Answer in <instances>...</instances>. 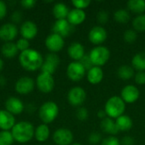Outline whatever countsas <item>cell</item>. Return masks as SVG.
Here are the masks:
<instances>
[{
	"label": "cell",
	"mask_w": 145,
	"mask_h": 145,
	"mask_svg": "<svg viewBox=\"0 0 145 145\" xmlns=\"http://www.w3.org/2000/svg\"><path fill=\"white\" fill-rule=\"evenodd\" d=\"M19 61L20 65L25 70L34 71L41 68L43 63V59L38 51L29 48L20 53L19 56Z\"/></svg>",
	"instance_id": "1"
},
{
	"label": "cell",
	"mask_w": 145,
	"mask_h": 145,
	"mask_svg": "<svg viewBox=\"0 0 145 145\" xmlns=\"http://www.w3.org/2000/svg\"><path fill=\"white\" fill-rule=\"evenodd\" d=\"M14 140L18 143L25 144L32 139L35 133L33 125L29 121H20L11 129Z\"/></svg>",
	"instance_id": "2"
},
{
	"label": "cell",
	"mask_w": 145,
	"mask_h": 145,
	"mask_svg": "<svg viewBox=\"0 0 145 145\" xmlns=\"http://www.w3.org/2000/svg\"><path fill=\"white\" fill-rule=\"evenodd\" d=\"M126 110V103L121 97L113 96L110 98L105 106V111L110 118H118L124 115Z\"/></svg>",
	"instance_id": "3"
},
{
	"label": "cell",
	"mask_w": 145,
	"mask_h": 145,
	"mask_svg": "<svg viewBox=\"0 0 145 145\" xmlns=\"http://www.w3.org/2000/svg\"><path fill=\"white\" fill-rule=\"evenodd\" d=\"M39 118L44 124L53 122L59 115V106L53 101L45 102L39 109Z\"/></svg>",
	"instance_id": "4"
},
{
	"label": "cell",
	"mask_w": 145,
	"mask_h": 145,
	"mask_svg": "<svg viewBox=\"0 0 145 145\" xmlns=\"http://www.w3.org/2000/svg\"><path fill=\"white\" fill-rule=\"evenodd\" d=\"M89 57L94 66L100 67L108 62L110 58V52L105 46H98L91 50Z\"/></svg>",
	"instance_id": "5"
},
{
	"label": "cell",
	"mask_w": 145,
	"mask_h": 145,
	"mask_svg": "<svg viewBox=\"0 0 145 145\" xmlns=\"http://www.w3.org/2000/svg\"><path fill=\"white\" fill-rule=\"evenodd\" d=\"M66 74L69 79L73 82L81 81L86 75V70L79 61L71 62L68 65Z\"/></svg>",
	"instance_id": "6"
},
{
	"label": "cell",
	"mask_w": 145,
	"mask_h": 145,
	"mask_svg": "<svg viewBox=\"0 0 145 145\" xmlns=\"http://www.w3.org/2000/svg\"><path fill=\"white\" fill-rule=\"evenodd\" d=\"M37 88L45 93H50L54 88V79L52 75L47 73H41L37 77Z\"/></svg>",
	"instance_id": "7"
},
{
	"label": "cell",
	"mask_w": 145,
	"mask_h": 145,
	"mask_svg": "<svg viewBox=\"0 0 145 145\" xmlns=\"http://www.w3.org/2000/svg\"><path fill=\"white\" fill-rule=\"evenodd\" d=\"M87 98V93L85 90L81 87L72 88L67 95L68 102L73 106H80L84 103Z\"/></svg>",
	"instance_id": "8"
},
{
	"label": "cell",
	"mask_w": 145,
	"mask_h": 145,
	"mask_svg": "<svg viewBox=\"0 0 145 145\" xmlns=\"http://www.w3.org/2000/svg\"><path fill=\"white\" fill-rule=\"evenodd\" d=\"M59 63H60V59L57 54L54 53L48 54L46 56L45 59L43 60V63L41 66V71L42 73L52 75L55 72Z\"/></svg>",
	"instance_id": "9"
},
{
	"label": "cell",
	"mask_w": 145,
	"mask_h": 145,
	"mask_svg": "<svg viewBox=\"0 0 145 145\" xmlns=\"http://www.w3.org/2000/svg\"><path fill=\"white\" fill-rule=\"evenodd\" d=\"M53 140L57 145H70L73 141V133L67 128H59L54 132Z\"/></svg>",
	"instance_id": "10"
},
{
	"label": "cell",
	"mask_w": 145,
	"mask_h": 145,
	"mask_svg": "<svg viewBox=\"0 0 145 145\" xmlns=\"http://www.w3.org/2000/svg\"><path fill=\"white\" fill-rule=\"evenodd\" d=\"M140 96V92L138 88L133 85L125 86L121 92V98L125 103L133 104L135 103Z\"/></svg>",
	"instance_id": "11"
},
{
	"label": "cell",
	"mask_w": 145,
	"mask_h": 145,
	"mask_svg": "<svg viewBox=\"0 0 145 145\" xmlns=\"http://www.w3.org/2000/svg\"><path fill=\"white\" fill-rule=\"evenodd\" d=\"M54 33L61 36L62 37H68L74 31V25L69 23L67 20H58L53 25L52 28Z\"/></svg>",
	"instance_id": "12"
},
{
	"label": "cell",
	"mask_w": 145,
	"mask_h": 145,
	"mask_svg": "<svg viewBox=\"0 0 145 145\" xmlns=\"http://www.w3.org/2000/svg\"><path fill=\"white\" fill-rule=\"evenodd\" d=\"M45 45L48 48V49L50 50L51 52L53 53L59 52L64 48L65 45L64 37H62L58 34L52 33L47 37L45 40Z\"/></svg>",
	"instance_id": "13"
},
{
	"label": "cell",
	"mask_w": 145,
	"mask_h": 145,
	"mask_svg": "<svg viewBox=\"0 0 145 145\" xmlns=\"http://www.w3.org/2000/svg\"><path fill=\"white\" fill-rule=\"evenodd\" d=\"M18 35V28L13 23H6L0 27V39L8 42L13 41Z\"/></svg>",
	"instance_id": "14"
},
{
	"label": "cell",
	"mask_w": 145,
	"mask_h": 145,
	"mask_svg": "<svg viewBox=\"0 0 145 145\" xmlns=\"http://www.w3.org/2000/svg\"><path fill=\"white\" fill-rule=\"evenodd\" d=\"M106 38H107L106 30L99 25L93 26L88 33L89 41L95 45L103 43L106 40Z\"/></svg>",
	"instance_id": "15"
},
{
	"label": "cell",
	"mask_w": 145,
	"mask_h": 145,
	"mask_svg": "<svg viewBox=\"0 0 145 145\" xmlns=\"http://www.w3.org/2000/svg\"><path fill=\"white\" fill-rule=\"evenodd\" d=\"M35 82L32 78L24 76L20 78L15 83V91L20 94L30 93L34 89Z\"/></svg>",
	"instance_id": "16"
},
{
	"label": "cell",
	"mask_w": 145,
	"mask_h": 145,
	"mask_svg": "<svg viewBox=\"0 0 145 145\" xmlns=\"http://www.w3.org/2000/svg\"><path fill=\"white\" fill-rule=\"evenodd\" d=\"M37 31L38 29L37 25L31 20H25V22H23L20 28V35L22 36L23 38L26 40L34 38L37 36Z\"/></svg>",
	"instance_id": "17"
},
{
	"label": "cell",
	"mask_w": 145,
	"mask_h": 145,
	"mask_svg": "<svg viewBox=\"0 0 145 145\" xmlns=\"http://www.w3.org/2000/svg\"><path fill=\"white\" fill-rule=\"evenodd\" d=\"M15 125L14 115L6 110H0V129L2 131H9Z\"/></svg>",
	"instance_id": "18"
},
{
	"label": "cell",
	"mask_w": 145,
	"mask_h": 145,
	"mask_svg": "<svg viewBox=\"0 0 145 145\" xmlns=\"http://www.w3.org/2000/svg\"><path fill=\"white\" fill-rule=\"evenodd\" d=\"M5 109L12 115H19L23 111L24 105L18 98L10 97L5 102Z\"/></svg>",
	"instance_id": "19"
},
{
	"label": "cell",
	"mask_w": 145,
	"mask_h": 145,
	"mask_svg": "<svg viewBox=\"0 0 145 145\" xmlns=\"http://www.w3.org/2000/svg\"><path fill=\"white\" fill-rule=\"evenodd\" d=\"M68 54L69 56L76 61H80L82 57L85 55V49L82 44L79 42H73L68 48Z\"/></svg>",
	"instance_id": "20"
},
{
	"label": "cell",
	"mask_w": 145,
	"mask_h": 145,
	"mask_svg": "<svg viewBox=\"0 0 145 145\" xmlns=\"http://www.w3.org/2000/svg\"><path fill=\"white\" fill-rule=\"evenodd\" d=\"M86 20V13L84 10L74 8L71 10L67 16V20L70 24L72 25H78L82 23H83Z\"/></svg>",
	"instance_id": "21"
},
{
	"label": "cell",
	"mask_w": 145,
	"mask_h": 145,
	"mask_svg": "<svg viewBox=\"0 0 145 145\" xmlns=\"http://www.w3.org/2000/svg\"><path fill=\"white\" fill-rule=\"evenodd\" d=\"M87 78L89 83L96 85L102 82L104 78V71L99 66H93L89 71H88Z\"/></svg>",
	"instance_id": "22"
},
{
	"label": "cell",
	"mask_w": 145,
	"mask_h": 145,
	"mask_svg": "<svg viewBox=\"0 0 145 145\" xmlns=\"http://www.w3.org/2000/svg\"><path fill=\"white\" fill-rule=\"evenodd\" d=\"M100 127L103 132H105L108 134H110V135H116L119 133V130L116 127V121H114L110 117H106L101 121Z\"/></svg>",
	"instance_id": "23"
},
{
	"label": "cell",
	"mask_w": 145,
	"mask_h": 145,
	"mask_svg": "<svg viewBox=\"0 0 145 145\" xmlns=\"http://www.w3.org/2000/svg\"><path fill=\"white\" fill-rule=\"evenodd\" d=\"M116 124L119 132H127L133 127V122L130 116L122 115L118 118H116Z\"/></svg>",
	"instance_id": "24"
},
{
	"label": "cell",
	"mask_w": 145,
	"mask_h": 145,
	"mask_svg": "<svg viewBox=\"0 0 145 145\" xmlns=\"http://www.w3.org/2000/svg\"><path fill=\"white\" fill-rule=\"evenodd\" d=\"M69 12L70 11L68 7L63 3H58L53 8V14L57 19V20H65V18H67Z\"/></svg>",
	"instance_id": "25"
},
{
	"label": "cell",
	"mask_w": 145,
	"mask_h": 145,
	"mask_svg": "<svg viewBox=\"0 0 145 145\" xmlns=\"http://www.w3.org/2000/svg\"><path fill=\"white\" fill-rule=\"evenodd\" d=\"M49 135H50V132L47 124L39 125L35 129L34 137L38 142H45L49 138Z\"/></svg>",
	"instance_id": "26"
},
{
	"label": "cell",
	"mask_w": 145,
	"mask_h": 145,
	"mask_svg": "<svg viewBox=\"0 0 145 145\" xmlns=\"http://www.w3.org/2000/svg\"><path fill=\"white\" fill-rule=\"evenodd\" d=\"M133 68L138 71H145V52H140L135 54L132 59Z\"/></svg>",
	"instance_id": "27"
},
{
	"label": "cell",
	"mask_w": 145,
	"mask_h": 145,
	"mask_svg": "<svg viewBox=\"0 0 145 145\" xmlns=\"http://www.w3.org/2000/svg\"><path fill=\"white\" fill-rule=\"evenodd\" d=\"M18 51L19 50L16 47V44L12 42H5L2 46V48H1V52L3 54V55L6 58L14 57L18 54Z\"/></svg>",
	"instance_id": "28"
},
{
	"label": "cell",
	"mask_w": 145,
	"mask_h": 145,
	"mask_svg": "<svg viewBox=\"0 0 145 145\" xmlns=\"http://www.w3.org/2000/svg\"><path fill=\"white\" fill-rule=\"evenodd\" d=\"M117 75L121 80H124V81L130 80L131 78L133 77V76H135L133 68L127 65L120 66L117 71Z\"/></svg>",
	"instance_id": "29"
},
{
	"label": "cell",
	"mask_w": 145,
	"mask_h": 145,
	"mask_svg": "<svg viewBox=\"0 0 145 145\" xmlns=\"http://www.w3.org/2000/svg\"><path fill=\"white\" fill-rule=\"evenodd\" d=\"M127 8L135 14H143L145 11L144 0H129L127 2Z\"/></svg>",
	"instance_id": "30"
},
{
	"label": "cell",
	"mask_w": 145,
	"mask_h": 145,
	"mask_svg": "<svg viewBox=\"0 0 145 145\" xmlns=\"http://www.w3.org/2000/svg\"><path fill=\"white\" fill-rule=\"evenodd\" d=\"M130 14L128 11L126 9H119L116 10L114 14V19L116 22L121 23V24H126L130 20Z\"/></svg>",
	"instance_id": "31"
},
{
	"label": "cell",
	"mask_w": 145,
	"mask_h": 145,
	"mask_svg": "<svg viewBox=\"0 0 145 145\" xmlns=\"http://www.w3.org/2000/svg\"><path fill=\"white\" fill-rule=\"evenodd\" d=\"M133 25L138 31H145V14H138L133 20Z\"/></svg>",
	"instance_id": "32"
},
{
	"label": "cell",
	"mask_w": 145,
	"mask_h": 145,
	"mask_svg": "<svg viewBox=\"0 0 145 145\" xmlns=\"http://www.w3.org/2000/svg\"><path fill=\"white\" fill-rule=\"evenodd\" d=\"M14 142V138L9 131L0 132V145H11Z\"/></svg>",
	"instance_id": "33"
},
{
	"label": "cell",
	"mask_w": 145,
	"mask_h": 145,
	"mask_svg": "<svg viewBox=\"0 0 145 145\" xmlns=\"http://www.w3.org/2000/svg\"><path fill=\"white\" fill-rule=\"evenodd\" d=\"M123 38H124V41L126 42H127V43H133V42H135V41L138 38V34H137L136 31H134V30H132V29L127 30L124 32Z\"/></svg>",
	"instance_id": "34"
},
{
	"label": "cell",
	"mask_w": 145,
	"mask_h": 145,
	"mask_svg": "<svg viewBox=\"0 0 145 145\" xmlns=\"http://www.w3.org/2000/svg\"><path fill=\"white\" fill-rule=\"evenodd\" d=\"M71 3L76 8L83 10L90 5L91 1L90 0H73Z\"/></svg>",
	"instance_id": "35"
},
{
	"label": "cell",
	"mask_w": 145,
	"mask_h": 145,
	"mask_svg": "<svg viewBox=\"0 0 145 145\" xmlns=\"http://www.w3.org/2000/svg\"><path fill=\"white\" fill-rule=\"evenodd\" d=\"M15 44H16V47H17L18 50H20L21 52L29 49V47H30V43H29L28 40H26L25 38H20L16 42Z\"/></svg>",
	"instance_id": "36"
},
{
	"label": "cell",
	"mask_w": 145,
	"mask_h": 145,
	"mask_svg": "<svg viewBox=\"0 0 145 145\" xmlns=\"http://www.w3.org/2000/svg\"><path fill=\"white\" fill-rule=\"evenodd\" d=\"M79 62L82 65V66L85 68L86 71H89L91 68H93L94 66L93 62H92V60H91V59H90V57H89V54L88 55L85 54Z\"/></svg>",
	"instance_id": "37"
},
{
	"label": "cell",
	"mask_w": 145,
	"mask_h": 145,
	"mask_svg": "<svg viewBox=\"0 0 145 145\" xmlns=\"http://www.w3.org/2000/svg\"><path fill=\"white\" fill-rule=\"evenodd\" d=\"M76 116L77 117L78 120L83 121H86L88 117V111L85 107H81L79 109H77L76 112Z\"/></svg>",
	"instance_id": "38"
},
{
	"label": "cell",
	"mask_w": 145,
	"mask_h": 145,
	"mask_svg": "<svg viewBox=\"0 0 145 145\" xmlns=\"http://www.w3.org/2000/svg\"><path fill=\"white\" fill-rule=\"evenodd\" d=\"M101 140H102L101 134L97 132H93V133H90L88 136V142L91 144H97L100 143Z\"/></svg>",
	"instance_id": "39"
},
{
	"label": "cell",
	"mask_w": 145,
	"mask_h": 145,
	"mask_svg": "<svg viewBox=\"0 0 145 145\" xmlns=\"http://www.w3.org/2000/svg\"><path fill=\"white\" fill-rule=\"evenodd\" d=\"M101 145H121V141L115 136H110L102 140Z\"/></svg>",
	"instance_id": "40"
},
{
	"label": "cell",
	"mask_w": 145,
	"mask_h": 145,
	"mask_svg": "<svg viewBox=\"0 0 145 145\" xmlns=\"http://www.w3.org/2000/svg\"><path fill=\"white\" fill-rule=\"evenodd\" d=\"M97 20L100 23V24H105L108 22L109 20V14L105 11V10H101L97 14Z\"/></svg>",
	"instance_id": "41"
},
{
	"label": "cell",
	"mask_w": 145,
	"mask_h": 145,
	"mask_svg": "<svg viewBox=\"0 0 145 145\" xmlns=\"http://www.w3.org/2000/svg\"><path fill=\"white\" fill-rule=\"evenodd\" d=\"M135 82L138 85L145 84V71H138L135 74Z\"/></svg>",
	"instance_id": "42"
},
{
	"label": "cell",
	"mask_w": 145,
	"mask_h": 145,
	"mask_svg": "<svg viewBox=\"0 0 145 145\" xmlns=\"http://www.w3.org/2000/svg\"><path fill=\"white\" fill-rule=\"evenodd\" d=\"M11 20L14 23L20 22L21 20H22V14H21V12H20V11H14L12 14V15H11Z\"/></svg>",
	"instance_id": "43"
},
{
	"label": "cell",
	"mask_w": 145,
	"mask_h": 145,
	"mask_svg": "<svg viewBox=\"0 0 145 145\" xmlns=\"http://www.w3.org/2000/svg\"><path fill=\"white\" fill-rule=\"evenodd\" d=\"M7 14V6L3 1L0 0V20H3Z\"/></svg>",
	"instance_id": "44"
},
{
	"label": "cell",
	"mask_w": 145,
	"mask_h": 145,
	"mask_svg": "<svg viewBox=\"0 0 145 145\" xmlns=\"http://www.w3.org/2000/svg\"><path fill=\"white\" fill-rule=\"evenodd\" d=\"M20 4L25 8H31L35 6L36 1L35 0H23L20 2Z\"/></svg>",
	"instance_id": "45"
},
{
	"label": "cell",
	"mask_w": 145,
	"mask_h": 145,
	"mask_svg": "<svg viewBox=\"0 0 145 145\" xmlns=\"http://www.w3.org/2000/svg\"><path fill=\"white\" fill-rule=\"evenodd\" d=\"M121 145H134V139L131 137H124L121 141Z\"/></svg>",
	"instance_id": "46"
},
{
	"label": "cell",
	"mask_w": 145,
	"mask_h": 145,
	"mask_svg": "<svg viewBox=\"0 0 145 145\" xmlns=\"http://www.w3.org/2000/svg\"><path fill=\"white\" fill-rule=\"evenodd\" d=\"M97 116H98V117L99 118H100L101 120H104L105 118H106V113H105V110H99L98 111V114H97Z\"/></svg>",
	"instance_id": "47"
},
{
	"label": "cell",
	"mask_w": 145,
	"mask_h": 145,
	"mask_svg": "<svg viewBox=\"0 0 145 145\" xmlns=\"http://www.w3.org/2000/svg\"><path fill=\"white\" fill-rule=\"evenodd\" d=\"M7 81L5 80V78L3 76H0V86H4L6 84Z\"/></svg>",
	"instance_id": "48"
},
{
	"label": "cell",
	"mask_w": 145,
	"mask_h": 145,
	"mask_svg": "<svg viewBox=\"0 0 145 145\" xmlns=\"http://www.w3.org/2000/svg\"><path fill=\"white\" fill-rule=\"evenodd\" d=\"M3 59L0 58V71L3 70Z\"/></svg>",
	"instance_id": "49"
},
{
	"label": "cell",
	"mask_w": 145,
	"mask_h": 145,
	"mask_svg": "<svg viewBox=\"0 0 145 145\" xmlns=\"http://www.w3.org/2000/svg\"><path fill=\"white\" fill-rule=\"evenodd\" d=\"M72 145H82V144H77V143H76V144H73Z\"/></svg>",
	"instance_id": "50"
}]
</instances>
